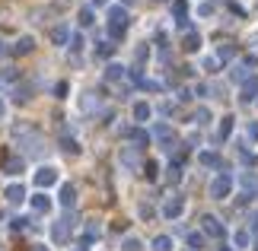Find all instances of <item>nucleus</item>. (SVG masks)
<instances>
[{
    "label": "nucleus",
    "instance_id": "10",
    "mask_svg": "<svg viewBox=\"0 0 258 251\" xmlns=\"http://www.w3.org/2000/svg\"><path fill=\"white\" fill-rule=\"evenodd\" d=\"M57 204H61L64 210H74V207H77V188L64 182V185H61V194H57Z\"/></svg>",
    "mask_w": 258,
    "mask_h": 251
},
{
    "label": "nucleus",
    "instance_id": "47",
    "mask_svg": "<svg viewBox=\"0 0 258 251\" xmlns=\"http://www.w3.org/2000/svg\"><path fill=\"white\" fill-rule=\"evenodd\" d=\"M108 4V0H89V7H93V10H99V7H105Z\"/></svg>",
    "mask_w": 258,
    "mask_h": 251
},
{
    "label": "nucleus",
    "instance_id": "48",
    "mask_svg": "<svg viewBox=\"0 0 258 251\" xmlns=\"http://www.w3.org/2000/svg\"><path fill=\"white\" fill-rule=\"evenodd\" d=\"M32 251H51V248H48V245H42V242H35V245H32Z\"/></svg>",
    "mask_w": 258,
    "mask_h": 251
},
{
    "label": "nucleus",
    "instance_id": "51",
    "mask_svg": "<svg viewBox=\"0 0 258 251\" xmlns=\"http://www.w3.org/2000/svg\"><path fill=\"white\" fill-rule=\"evenodd\" d=\"M121 4H124V7H131V4H134V0H121Z\"/></svg>",
    "mask_w": 258,
    "mask_h": 251
},
{
    "label": "nucleus",
    "instance_id": "36",
    "mask_svg": "<svg viewBox=\"0 0 258 251\" xmlns=\"http://www.w3.org/2000/svg\"><path fill=\"white\" fill-rule=\"evenodd\" d=\"M245 134H249V140H255V143H258V121H249V127H245Z\"/></svg>",
    "mask_w": 258,
    "mask_h": 251
},
{
    "label": "nucleus",
    "instance_id": "14",
    "mask_svg": "<svg viewBox=\"0 0 258 251\" xmlns=\"http://www.w3.org/2000/svg\"><path fill=\"white\" fill-rule=\"evenodd\" d=\"M26 169V162H23V156H10L7 162H4V175H10V178H16L19 172Z\"/></svg>",
    "mask_w": 258,
    "mask_h": 251
},
{
    "label": "nucleus",
    "instance_id": "8",
    "mask_svg": "<svg viewBox=\"0 0 258 251\" xmlns=\"http://www.w3.org/2000/svg\"><path fill=\"white\" fill-rule=\"evenodd\" d=\"M239 102L249 105V102H258V76H249L239 89Z\"/></svg>",
    "mask_w": 258,
    "mask_h": 251
},
{
    "label": "nucleus",
    "instance_id": "2",
    "mask_svg": "<svg viewBox=\"0 0 258 251\" xmlns=\"http://www.w3.org/2000/svg\"><path fill=\"white\" fill-rule=\"evenodd\" d=\"M233 185H236V178H233L230 172H220V175H217L214 182H211V188H207V194H211L214 200H226V197L233 194Z\"/></svg>",
    "mask_w": 258,
    "mask_h": 251
},
{
    "label": "nucleus",
    "instance_id": "31",
    "mask_svg": "<svg viewBox=\"0 0 258 251\" xmlns=\"http://www.w3.org/2000/svg\"><path fill=\"white\" fill-rule=\"evenodd\" d=\"M233 45H220V48H217V61H233Z\"/></svg>",
    "mask_w": 258,
    "mask_h": 251
},
{
    "label": "nucleus",
    "instance_id": "34",
    "mask_svg": "<svg viewBox=\"0 0 258 251\" xmlns=\"http://www.w3.org/2000/svg\"><path fill=\"white\" fill-rule=\"evenodd\" d=\"M26 99H29V89H26V86H23V89L16 86V89H13V102H26Z\"/></svg>",
    "mask_w": 258,
    "mask_h": 251
},
{
    "label": "nucleus",
    "instance_id": "41",
    "mask_svg": "<svg viewBox=\"0 0 258 251\" xmlns=\"http://www.w3.org/2000/svg\"><path fill=\"white\" fill-rule=\"evenodd\" d=\"M13 229H16V232H23V229H29V219H23V216H16V219H13Z\"/></svg>",
    "mask_w": 258,
    "mask_h": 251
},
{
    "label": "nucleus",
    "instance_id": "44",
    "mask_svg": "<svg viewBox=\"0 0 258 251\" xmlns=\"http://www.w3.org/2000/svg\"><path fill=\"white\" fill-rule=\"evenodd\" d=\"M54 93H57V99H64V93H67V83H57V86H54Z\"/></svg>",
    "mask_w": 258,
    "mask_h": 251
},
{
    "label": "nucleus",
    "instance_id": "22",
    "mask_svg": "<svg viewBox=\"0 0 258 251\" xmlns=\"http://www.w3.org/2000/svg\"><path fill=\"white\" fill-rule=\"evenodd\" d=\"M182 48H185V51H201V35H198V32H188L185 35V42H182Z\"/></svg>",
    "mask_w": 258,
    "mask_h": 251
},
{
    "label": "nucleus",
    "instance_id": "46",
    "mask_svg": "<svg viewBox=\"0 0 258 251\" xmlns=\"http://www.w3.org/2000/svg\"><path fill=\"white\" fill-rule=\"evenodd\" d=\"M249 223H252V232H258V210H255V213L249 216Z\"/></svg>",
    "mask_w": 258,
    "mask_h": 251
},
{
    "label": "nucleus",
    "instance_id": "50",
    "mask_svg": "<svg viewBox=\"0 0 258 251\" xmlns=\"http://www.w3.org/2000/svg\"><path fill=\"white\" fill-rule=\"evenodd\" d=\"M217 251H236V248L233 245H223V248H217Z\"/></svg>",
    "mask_w": 258,
    "mask_h": 251
},
{
    "label": "nucleus",
    "instance_id": "9",
    "mask_svg": "<svg viewBox=\"0 0 258 251\" xmlns=\"http://www.w3.org/2000/svg\"><path fill=\"white\" fill-rule=\"evenodd\" d=\"M182 213H185V200H182V197H166L163 216H166V219H178Z\"/></svg>",
    "mask_w": 258,
    "mask_h": 251
},
{
    "label": "nucleus",
    "instance_id": "7",
    "mask_svg": "<svg viewBox=\"0 0 258 251\" xmlns=\"http://www.w3.org/2000/svg\"><path fill=\"white\" fill-rule=\"evenodd\" d=\"M4 197H7V204H13V207H19L23 200H29V194H26V188L19 185V182H13V185H7L4 188Z\"/></svg>",
    "mask_w": 258,
    "mask_h": 251
},
{
    "label": "nucleus",
    "instance_id": "13",
    "mask_svg": "<svg viewBox=\"0 0 258 251\" xmlns=\"http://www.w3.org/2000/svg\"><path fill=\"white\" fill-rule=\"evenodd\" d=\"M131 115H134V121H137V124H147V121L153 118V108H150V102H134Z\"/></svg>",
    "mask_w": 258,
    "mask_h": 251
},
{
    "label": "nucleus",
    "instance_id": "19",
    "mask_svg": "<svg viewBox=\"0 0 258 251\" xmlns=\"http://www.w3.org/2000/svg\"><path fill=\"white\" fill-rule=\"evenodd\" d=\"M32 48H35V38H32V35H23V38H16L13 51H16V54H29Z\"/></svg>",
    "mask_w": 258,
    "mask_h": 251
},
{
    "label": "nucleus",
    "instance_id": "1",
    "mask_svg": "<svg viewBox=\"0 0 258 251\" xmlns=\"http://www.w3.org/2000/svg\"><path fill=\"white\" fill-rule=\"evenodd\" d=\"M108 35H112V42H115V38H121L124 35V29H127V23H131V16H127V10L124 7H108Z\"/></svg>",
    "mask_w": 258,
    "mask_h": 251
},
{
    "label": "nucleus",
    "instance_id": "53",
    "mask_svg": "<svg viewBox=\"0 0 258 251\" xmlns=\"http://www.w3.org/2000/svg\"><path fill=\"white\" fill-rule=\"evenodd\" d=\"M74 251H83V248H74Z\"/></svg>",
    "mask_w": 258,
    "mask_h": 251
},
{
    "label": "nucleus",
    "instance_id": "33",
    "mask_svg": "<svg viewBox=\"0 0 258 251\" xmlns=\"http://www.w3.org/2000/svg\"><path fill=\"white\" fill-rule=\"evenodd\" d=\"M188 245H191L195 251H201L204 248V235L201 232H191V235H188Z\"/></svg>",
    "mask_w": 258,
    "mask_h": 251
},
{
    "label": "nucleus",
    "instance_id": "37",
    "mask_svg": "<svg viewBox=\"0 0 258 251\" xmlns=\"http://www.w3.org/2000/svg\"><path fill=\"white\" fill-rule=\"evenodd\" d=\"M71 48H74V51H80V48H83V35H80V32L71 35Z\"/></svg>",
    "mask_w": 258,
    "mask_h": 251
},
{
    "label": "nucleus",
    "instance_id": "25",
    "mask_svg": "<svg viewBox=\"0 0 258 251\" xmlns=\"http://www.w3.org/2000/svg\"><path fill=\"white\" fill-rule=\"evenodd\" d=\"M77 19H80V26H93V23H96V10H93V7H83Z\"/></svg>",
    "mask_w": 258,
    "mask_h": 251
},
{
    "label": "nucleus",
    "instance_id": "17",
    "mask_svg": "<svg viewBox=\"0 0 258 251\" xmlns=\"http://www.w3.org/2000/svg\"><path fill=\"white\" fill-rule=\"evenodd\" d=\"M249 242H252V232H249V229H236V232H233V248L236 251H242Z\"/></svg>",
    "mask_w": 258,
    "mask_h": 251
},
{
    "label": "nucleus",
    "instance_id": "4",
    "mask_svg": "<svg viewBox=\"0 0 258 251\" xmlns=\"http://www.w3.org/2000/svg\"><path fill=\"white\" fill-rule=\"evenodd\" d=\"M71 232H74V216H64V219H54L51 223V242L64 245L71 238Z\"/></svg>",
    "mask_w": 258,
    "mask_h": 251
},
{
    "label": "nucleus",
    "instance_id": "43",
    "mask_svg": "<svg viewBox=\"0 0 258 251\" xmlns=\"http://www.w3.org/2000/svg\"><path fill=\"white\" fill-rule=\"evenodd\" d=\"M191 99V89H178V102H188Z\"/></svg>",
    "mask_w": 258,
    "mask_h": 251
},
{
    "label": "nucleus",
    "instance_id": "42",
    "mask_svg": "<svg viewBox=\"0 0 258 251\" xmlns=\"http://www.w3.org/2000/svg\"><path fill=\"white\" fill-rule=\"evenodd\" d=\"M16 76H19L16 67H7V70H4V79H7V83H10V79H16Z\"/></svg>",
    "mask_w": 258,
    "mask_h": 251
},
{
    "label": "nucleus",
    "instance_id": "26",
    "mask_svg": "<svg viewBox=\"0 0 258 251\" xmlns=\"http://www.w3.org/2000/svg\"><path fill=\"white\" fill-rule=\"evenodd\" d=\"M61 149H64V153H67V156H77V153H80V143H77V140H74V137H71V140H67V137H64V140H61Z\"/></svg>",
    "mask_w": 258,
    "mask_h": 251
},
{
    "label": "nucleus",
    "instance_id": "24",
    "mask_svg": "<svg viewBox=\"0 0 258 251\" xmlns=\"http://www.w3.org/2000/svg\"><path fill=\"white\" fill-rule=\"evenodd\" d=\"M175 245H172V238L169 235H156L153 238V251H172Z\"/></svg>",
    "mask_w": 258,
    "mask_h": 251
},
{
    "label": "nucleus",
    "instance_id": "28",
    "mask_svg": "<svg viewBox=\"0 0 258 251\" xmlns=\"http://www.w3.org/2000/svg\"><path fill=\"white\" fill-rule=\"evenodd\" d=\"M233 121H236V118H233V115H226V118H223V121H220V140H226V137H230V134H233Z\"/></svg>",
    "mask_w": 258,
    "mask_h": 251
},
{
    "label": "nucleus",
    "instance_id": "29",
    "mask_svg": "<svg viewBox=\"0 0 258 251\" xmlns=\"http://www.w3.org/2000/svg\"><path fill=\"white\" fill-rule=\"evenodd\" d=\"M172 13H175V23H178V19H188V4H185V0H175Z\"/></svg>",
    "mask_w": 258,
    "mask_h": 251
},
{
    "label": "nucleus",
    "instance_id": "6",
    "mask_svg": "<svg viewBox=\"0 0 258 251\" xmlns=\"http://www.w3.org/2000/svg\"><path fill=\"white\" fill-rule=\"evenodd\" d=\"M201 229H204V235H211V238H220V235L226 232L223 223H220L214 213H204V216H201Z\"/></svg>",
    "mask_w": 258,
    "mask_h": 251
},
{
    "label": "nucleus",
    "instance_id": "52",
    "mask_svg": "<svg viewBox=\"0 0 258 251\" xmlns=\"http://www.w3.org/2000/svg\"><path fill=\"white\" fill-rule=\"evenodd\" d=\"M0 54H4V42H0Z\"/></svg>",
    "mask_w": 258,
    "mask_h": 251
},
{
    "label": "nucleus",
    "instance_id": "3",
    "mask_svg": "<svg viewBox=\"0 0 258 251\" xmlns=\"http://www.w3.org/2000/svg\"><path fill=\"white\" fill-rule=\"evenodd\" d=\"M32 182H35V188L48 191V188H54L57 182H61V172H57L54 165H38V169H35V175H32Z\"/></svg>",
    "mask_w": 258,
    "mask_h": 251
},
{
    "label": "nucleus",
    "instance_id": "35",
    "mask_svg": "<svg viewBox=\"0 0 258 251\" xmlns=\"http://www.w3.org/2000/svg\"><path fill=\"white\" fill-rule=\"evenodd\" d=\"M169 182H172V185L182 182V169H178V165H169Z\"/></svg>",
    "mask_w": 258,
    "mask_h": 251
},
{
    "label": "nucleus",
    "instance_id": "16",
    "mask_svg": "<svg viewBox=\"0 0 258 251\" xmlns=\"http://www.w3.org/2000/svg\"><path fill=\"white\" fill-rule=\"evenodd\" d=\"M239 188H242L245 197H255V194H258V178H255V175H242V178H239Z\"/></svg>",
    "mask_w": 258,
    "mask_h": 251
},
{
    "label": "nucleus",
    "instance_id": "40",
    "mask_svg": "<svg viewBox=\"0 0 258 251\" xmlns=\"http://www.w3.org/2000/svg\"><path fill=\"white\" fill-rule=\"evenodd\" d=\"M198 16H214V7L211 4H198Z\"/></svg>",
    "mask_w": 258,
    "mask_h": 251
},
{
    "label": "nucleus",
    "instance_id": "12",
    "mask_svg": "<svg viewBox=\"0 0 258 251\" xmlns=\"http://www.w3.org/2000/svg\"><path fill=\"white\" fill-rule=\"evenodd\" d=\"M71 23H61V26H54L51 29V42L54 45H71Z\"/></svg>",
    "mask_w": 258,
    "mask_h": 251
},
{
    "label": "nucleus",
    "instance_id": "27",
    "mask_svg": "<svg viewBox=\"0 0 258 251\" xmlns=\"http://www.w3.org/2000/svg\"><path fill=\"white\" fill-rule=\"evenodd\" d=\"M153 137L156 140H169L172 137V127L169 124H153Z\"/></svg>",
    "mask_w": 258,
    "mask_h": 251
},
{
    "label": "nucleus",
    "instance_id": "11",
    "mask_svg": "<svg viewBox=\"0 0 258 251\" xmlns=\"http://www.w3.org/2000/svg\"><path fill=\"white\" fill-rule=\"evenodd\" d=\"M29 204H32V210H35V213H51V207H54V200H51V197H48V194H45V191H42V194H35V197H29Z\"/></svg>",
    "mask_w": 258,
    "mask_h": 251
},
{
    "label": "nucleus",
    "instance_id": "23",
    "mask_svg": "<svg viewBox=\"0 0 258 251\" xmlns=\"http://www.w3.org/2000/svg\"><path fill=\"white\" fill-rule=\"evenodd\" d=\"M112 54H115V42H112V38L96 45V57H112Z\"/></svg>",
    "mask_w": 258,
    "mask_h": 251
},
{
    "label": "nucleus",
    "instance_id": "39",
    "mask_svg": "<svg viewBox=\"0 0 258 251\" xmlns=\"http://www.w3.org/2000/svg\"><path fill=\"white\" fill-rule=\"evenodd\" d=\"M217 64H220V61H217V54L214 57H204V70H211V73H217Z\"/></svg>",
    "mask_w": 258,
    "mask_h": 251
},
{
    "label": "nucleus",
    "instance_id": "15",
    "mask_svg": "<svg viewBox=\"0 0 258 251\" xmlns=\"http://www.w3.org/2000/svg\"><path fill=\"white\" fill-rule=\"evenodd\" d=\"M124 76H127L124 64H108L105 67V79H108V83H118V79H124Z\"/></svg>",
    "mask_w": 258,
    "mask_h": 251
},
{
    "label": "nucleus",
    "instance_id": "21",
    "mask_svg": "<svg viewBox=\"0 0 258 251\" xmlns=\"http://www.w3.org/2000/svg\"><path fill=\"white\" fill-rule=\"evenodd\" d=\"M198 162L207 165V169H214V165H220V156H217L214 149H204V153H198Z\"/></svg>",
    "mask_w": 258,
    "mask_h": 251
},
{
    "label": "nucleus",
    "instance_id": "5",
    "mask_svg": "<svg viewBox=\"0 0 258 251\" xmlns=\"http://www.w3.org/2000/svg\"><path fill=\"white\" fill-rule=\"evenodd\" d=\"M141 146H121V153H118V162H121L127 172H137L141 169V153H137Z\"/></svg>",
    "mask_w": 258,
    "mask_h": 251
},
{
    "label": "nucleus",
    "instance_id": "38",
    "mask_svg": "<svg viewBox=\"0 0 258 251\" xmlns=\"http://www.w3.org/2000/svg\"><path fill=\"white\" fill-rule=\"evenodd\" d=\"M137 213H141V219H150L153 216V207L150 204H141V207H137Z\"/></svg>",
    "mask_w": 258,
    "mask_h": 251
},
{
    "label": "nucleus",
    "instance_id": "49",
    "mask_svg": "<svg viewBox=\"0 0 258 251\" xmlns=\"http://www.w3.org/2000/svg\"><path fill=\"white\" fill-rule=\"evenodd\" d=\"M4 115H7V105H4V102H0V121H4Z\"/></svg>",
    "mask_w": 258,
    "mask_h": 251
},
{
    "label": "nucleus",
    "instance_id": "30",
    "mask_svg": "<svg viewBox=\"0 0 258 251\" xmlns=\"http://www.w3.org/2000/svg\"><path fill=\"white\" fill-rule=\"evenodd\" d=\"M144 245H141V238H134V235H127L124 242H121V251H141Z\"/></svg>",
    "mask_w": 258,
    "mask_h": 251
},
{
    "label": "nucleus",
    "instance_id": "32",
    "mask_svg": "<svg viewBox=\"0 0 258 251\" xmlns=\"http://www.w3.org/2000/svg\"><path fill=\"white\" fill-rule=\"evenodd\" d=\"M195 121L201 124V127H204V124H211V108H204V105H201V108L195 112Z\"/></svg>",
    "mask_w": 258,
    "mask_h": 251
},
{
    "label": "nucleus",
    "instance_id": "18",
    "mask_svg": "<svg viewBox=\"0 0 258 251\" xmlns=\"http://www.w3.org/2000/svg\"><path fill=\"white\" fill-rule=\"evenodd\" d=\"M99 235H102V226H99V223H86V229H83V238H80V242H83V245H89V242H96Z\"/></svg>",
    "mask_w": 258,
    "mask_h": 251
},
{
    "label": "nucleus",
    "instance_id": "20",
    "mask_svg": "<svg viewBox=\"0 0 258 251\" xmlns=\"http://www.w3.org/2000/svg\"><path fill=\"white\" fill-rule=\"evenodd\" d=\"M80 108L86 115H93V112H99V99L93 96V93H83V99H80Z\"/></svg>",
    "mask_w": 258,
    "mask_h": 251
},
{
    "label": "nucleus",
    "instance_id": "45",
    "mask_svg": "<svg viewBox=\"0 0 258 251\" xmlns=\"http://www.w3.org/2000/svg\"><path fill=\"white\" fill-rule=\"evenodd\" d=\"M147 178H156V162H147Z\"/></svg>",
    "mask_w": 258,
    "mask_h": 251
}]
</instances>
